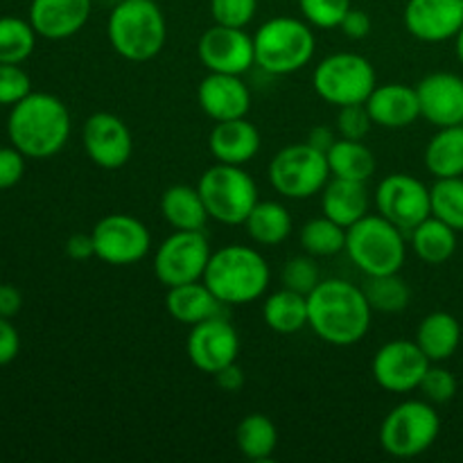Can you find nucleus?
Instances as JSON below:
<instances>
[{
	"mask_svg": "<svg viewBox=\"0 0 463 463\" xmlns=\"http://www.w3.org/2000/svg\"><path fill=\"white\" fill-rule=\"evenodd\" d=\"M461 125H463V122H461Z\"/></svg>",
	"mask_w": 463,
	"mask_h": 463,
	"instance_id": "nucleus-53",
	"label": "nucleus"
},
{
	"mask_svg": "<svg viewBox=\"0 0 463 463\" xmlns=\"http://www.w3.org/2000/svg\"><path fill=\"white\" fill-rule=\"evenodd\" d=\"M344 253L364 276L398 274L407 258L405 231L380 213H369L346 229Z\"/></svg>",
	"mask_w": 463,
	"mask_h": 463,
	"instance_id": "nucleus-6",
	"label": "nucleus"
},
{
	"mask_svg": "<svg viewBox=\"0 0 463 463\" xmlns=\"http://www.w3.org/2000/svg\"><path fill=\"white\" fill-rule=\"evenodd\" d=\"M256 12L258 0H211V16L217 25L247 27Z\"/></svg>",
	"mask_w": 463,
	"mask_h": 463,
	"instance_id": "nucleus-41",
	"label": "nucleus"
},
{
	"mask_svg": "<svg viewBox=\"0 0 463 463\" xmlns=\"http://www.w3.org/2000/svg\"><path fill=\"white\" fill-rule=\"evenodd\" d=\"M21 307H23L21 289L14 288V285L9 283H0V317L14 319V317L21 312Z\"/></svg>",
	"mask_w": 463,
	"mask_h": 463,
	"instance_id": "nucleus-49",
	"label": "nucleus"
},
{
	"mask_svg": "<svg viewBox=\"0 0 463 463\" xmlns=\"http://www.w3.org/2000/svg\"><path fill=\"white\" fill-rule=\"evenodd\" d=\"M321 211H324L326 217L348 229L357 220L369 215V190H366V184L330 176V181L321 190Z\"/></svg>",
	"mask_w": 463,
	"mask_h": 463,
	"instance_id": "nucleus-25",
	"label": "nucleus"
},
{
	"mask_svg": "<svg viewBox=\"0 0 463 463\" xmlns=\"http://www.w3.org/2000/svg\"><path fill=\"white\" fill-rule=\"evenodd\" d=\"M25 154L14 145L0 147V190H9L25 175Z\"/></svg>",
	"mask_w": 463,
	"mask_h": 463,
	"instance_id": "nucleus-44",
	"label": "nucleus"
},
{
	"mask_svg": "<svg viewBox=\"0 0 463 463\" xmlns=\"http://www.w3.org/2000/svg\"><path fill=\"white\" fill-rule=\"evenodd\" d=\"M410 235L416 258L423 260L425 265H443L455 256L457 231L439 217L430 215L414 231H410Z\"/></svg>",
	"mask_w": 463,
	"mask_h": 463,
	"instance_id": "nucleus-31",
	"label": "nucleus"
},
{
	"mask_svg": "<svg viewBox=\"0 0 463 463\" xmlns=\"http://www.w3.org/2000/svg\"><path fill=\"white\" fill-rule=\"evenodd\" d=\"M213 256L203 231H172L154 251V276L165 288L202 280Z\"/></svg>",
	"mask_w": 463,
	"mask_h": 463,
	"instance_id": "nucleus-11",
	"label": "nucleus"
},
{
	"mask_svg": "<svg viewBox=\"0 0 463 463\" xmlns=\"http://www.w3.org/2000/svg\"><path fill=\"white\" fill-rule=\"evenodd\" d=\"M197 104L213 122L247 118L251 111V90L242 75L208 72L197 86Z\"/></svg>",
	"mask_w": 463,
	"mask_h": 463,
	"instance_id": "nucleus-20",
	"label": "nucleus"
},
{
	"mask_svg": "<svg viewBox=\"0 0 463 463\" xmlns=\"http://www.w3.org/2000/svg\"><path fill=\"white\" fill-rule=\"evenodd\" d=\"M371 317L364 289L344 279H324L307 294V328L330 346L360 344L371 330Z\"/></svg>",
	"mask_w": 463,
	"mask_h": 463,
	"instance_id": "nucleus-1",
	"label": "nucleus"
},
{
	"mask_svg": "<svg viewBox=\"0 0 463 463\" xmlns=\"http://www.w3.org/2000/svg\"><path fill=\"white\" fill-rule=\"evenodd\" d=\"M202 280L224 306L238 307L265 297L271 271L258 249L247 244H226L213 251Z\"/></svg>",
	"mask_w": 463,
	"mask_h": 463,
	"instance_id": "nucleus-3",
	"label": "nucleus"
},
{
	"mask_svg": "<svg viewBox=\"0 0 463 463\" xmlns=\"http://www.w3.org/2000/svg\"><path fill=\"white\" fill-rule=\"evenodd\" d=\"M269 184L283 199L301 202L321 194L330 181L328 156L310 143H294L279 149L269 161Z\"/></svg>",
	"mask_w": 463,
	"mask_h": 463,
	"instance_id": "nucleus-10",
	"label": "nucleus"
},
{
	"mask_svg": "<svg viewBox=\"0 0 463 463\" xmlns=\"http://www.w3.org/2000/svg\"><path fill=\"white\" fill-rule=\"evenodd\" d=\"M298 242L315 258H333L346 249V229L330 217H312L298 231Z\"/></svg>",
	"mask_w": 463,
	"mask_h": 463,
	"instance_id": "nucleus-34",
	"label": "nucleus"
},
{
	"mask_svg": "<svg viewBox=\"0 0 463 463\" xmlns=\"http://www.w3.org/2000/svg\"><path fill=\"white\" fill-rule=\"evenodd\" d=\"M256 66L267 75H292L303 71L317 52L315 27L306 18L274 16L253 34Z\"/></svg>",
	"mask_w": 463,
	"mask_h": 463,
	"instance_id": "nucleus-5",
	"label": "nucleus"
},
{
	"mask_svg": "<svg viewBox=\"0 0 463 463\" xmlns=\"http://www.w3.org/2000/svg\"><path fill=\"white\" fill-rule=\"evenodd\" d=\"M262 147V136L258 127L247 118L215 122L208 134V152L215 163L247 165L258 156Z\"/></svg>",
	"mask_w": 463,
	"mask_h": 463,
	"instance_id": "nucleus-23",
	"label": "nucleus"
},
{
	"mask_svg": "<svg viewBox=\"0 0 463 463\" xmlns=\"http://www.w3.org/2000/svg\"><path fill=\"white\" fill-rule=\"evenodd\" d=\"M455 52H457V59H459L461 66H463V25H461V30L457 32V36H455Z\"/></svg>",
	"mask_w": 463,
	"mask_h": 463,
	"instance_id": "nucleus-51",
	"label": "nucleus"
},
{
	"mask_svg": "<svg viewBox=\"0 0 463 463\" xmlns=\"http://www.w3.org/2000/svg\"><path fill=\"white\" fill-rule=\"evenodd\" d=\"M405 30L423 43L455 39L463 25V0H407Z\"/></svg>",
	"mask_w": 463,
	"mask_h": 463,
	"instance_id": "nucleus-18",
	"label": "nucleus"
},
{
	"mask_svg": "<svg viewBox=\"0 0 463 463\" xmlns=\"http://www.w3.org/2000/svg\"><path fill=\"white\" fill-rule=\"evenodd\" d=\"M371 127H373V120H371L364 104H348V107H339L337 120H335V129H337L339 138L364 140L366 136H369Z\"/></svg>",
	"mask_w": 463,
	"mask_h": 463,
	"instance_id": "nucleus-43",
	"label": "nucleus"
},
{
	"mask_svg": "<svg viewBox=\"0 0 463 463\" xmlns=\"http://www.w3.org/2000/svg\"><path fill=\"white\" fill-rule=\"evenodd\" d=\"M262 321L279 335H297L307 326V297L280 288L262 301Z\"/></svg>",
	"mask_w": 463,
	"mask_h": 463,
	"instance_id": "nucleus-29",
	"label": "nucleus"
},
{
	"mask_svg": "<svg viewBox=\"0 0 463 463\" xmlns=\"http://www.w3.org/2000/svg\"><path fill=\"white\" fill-rule=\"evenodd\" d=\"M95 258L111 267H129L149 256L154 242L147 224L125 213H111L90 229Z\"/></svg>",
	"mask_w": 463,
	"mask_h": 463,
	"instance_id": "nucleus-12",
	"label": "nucleus"
},
{
	"mask_svg": "<svg viewBox=\"0 0 463 463\" xmlns=\"http://www.w3.org/2000/svg\"><path fill=\"white\" fill-rule=\"evenodd\" d=\"M244 231L258 247H279L292 235L294 222L288 206L280 202H258L244 220Z\"/></svg>",
	"mask_w": 463,
	"mask_h": 463,
	"instance_id": "nucleus-28",
	"label": "nucleus"
},
{
	"mask_svg": "<svg viewBox=\"0 0 463 463\" xmlns=\"http://www.w3.org/2000/svg\"><path fill=\"white\" fill-rule=\"evenodd\" d=\"M18 353H21V335H18L12 319L0 317V366L12 364Z\"/></svg>",
	"mask_w": 463,
	"mask_h": 463,
	"instance_id": "nucleus-45",
	"label": "nucleus"
},
{
	"mask_svg": "<svg viewBox=\"0 0 463 463\" xmlns=\"http://www.w3.org/2000/svg\"><path fill=\"white\" fill-rule=\"evenodd\" d=\"M30 93L32 80L21 63H0V107L12 109Z\"/></svg>",
	"mask_w": 463,
	"mask_h": 463,
	"instance_id": "nucleus-42",
	"label": "nucleus"
},
{
	"mask_svg": "<svg viewBox=\"0 0 463 463\" xmlns=\"http://www.w3.org/2000/svg\"><path fill=\"white\" fill-rule=\"evenodd\" d=\"M107 39L127 61H149L165 48V14L156 0H122L109 14Z\"/></svg>",
	"mask_w": 463,
	"mask_h": 463,
	"instance_id": "nucleus-4",
	"label": "nucleus"
},
{
	"mask_svg": "<svg viewBox=\"0 0 463 463\" xmlns=\"http://www.w3.org/2000/svg\"><path fill=\"white\" fill-rule=\"evenodd\" d=\"M98 3H102V5H111V7H116L118 3H122V0H98Z\"/></svg>",
	"mask_w": 463,
	"mask_h": 463,
	"instance_id": "nucleus-52",
	"label": "nucleus"
},
{
	"mask_svg": "<svg viewBox=\"0 0 463 463\" xmlns=\"http://www.w3.org/2000/svg\"><path fill=\"white\" fill-rule=\"evenodd\" d=\"M213 378H215L217 387H220L222 392H226V393L242 392L244 384H247V375H244L242 366H240L238 362H233V364L220 369L215 375H213Z\"/></svg>",
	"mask_w": 463,
	"mask_h": 463,
	"instance_id": "nucleus-47",
	"label": "nucleus"
},
{
	"mask_svg": "<svg viewBox=\"0 0 463 463\" xmlns=\"http://www.w3.org/2000/svg\"><path fill=\"white\" fill-rule=\"evenodd\" d=\"M430 197L432 215L452 226L457 233H463V176L437 179L430 188Z\"/></svg>",
	"mask_w": 463,
	"mask_h": 463,
	"instance_id": "nucleus-37",
	"label": "nucleus"
},
{
	"mask_svg": "<svg viewBox=\"0 0 463 463\" xmlns=\"http://www.w3.org/2000/svg\"><path fill=\"white\" fill-rule=\"evenodd\" d=\"M93 0H32L27 21L48 41H63L84 30Z\"/></svg>",
	"mask_w": 463,
	"mask_h": 463,
	"instance_id": "nucleus-21",
	"label": "nucleus"
},
{
	"mask_svg": "<svg viewBox=\"0 0 463 463\" xmlns=\"http://www.w3.org/2000/svg\"><path fill=\"white\" fill-rule=\"evenodd\" d=\"M432 362L425 357L414 339H393L380 346L371 360V373L380 389L389 393L416 392Z\"/></svg>",
	"mask_w": 463,
	"mask_h": 463,
	"instance_id": "nucleus-14",
	"label": "nucleus"
},
{
	"mask_svg": "<svg viewBox=\"0 0 463 463\" xmlns=\"http://www.w3.org/2000/svg\"><path fill=\"white\" fill-rule=\"evenodd\" d=\"M441 432V416L432 402L405 401L393 407L380 425V446L389 457L414 459L437 443Z\"/></svg>",
	"mask_w": 463,
	"mask_h": 463,
	"instance_id": "nucleus-8",
	"label": "nucleus"
},
{
	"mask_svg": "<svg viewBox=\"0 0 463 463\" xmlns=\"http://www.w3.org/2000/svg\"><path fill=\"white\" fill-rule=\"evenodd\" d=\"M414 342L432 364L448 362L461 344V326L450 312H430L416 328Z\"/></svg>",
	"mask_w": 463,
	"mask_h": 463,
	"instance_id": "nucleus-26",
	"label": "nucleus"
},
{
	"mask_svg": "<svg viewBox=\"0 0 463 463\" xmlns=\"http://www.w3.org/2000/svg\"><path fill=\"white\" fill-rule=\"evenodd\" d=\"M71 111L52 93L32 90L16 102L7 118V136L27 158L43 161L66 147L71 138Z\"/></svg>",
	"mask_w": 463,
	"mask_h": 463,
	"instance_id": "nucleus-2",
	"label": "nucleus"
},
{
	"mask_svg": "<svg viewBox=\"0 0 463 463\" xmlns=\"http://www.w3.org/2000/svg\"><path fill=\"white\" fill-rule=\"evenodd\" d=\"M351 7V0H298L301 18L317 30H337Z\"/></svg>",
	"mask_w": 463,
	"mask_h": 463,
	"instance_id": "nucleus-39",
	"label": "nucleus"
},
{
	"mask_svg": "<svg viewBox=\"0 0 463 463\" xmlns=\"http://www.w3.org/2000/svg\"><path fill=\"white\" fill-rule=\"evenodd\" d=\"M378 86L373 63L357 52H333L312 71V89L330 107L364 104Z\"/></svg>",
	"mask_w": 463,
	"mask_h": 463,
	"instance_id": "nucleus-9",
	"label": "nucleus"
},
{
	"mask_svg": "<svg viewBox=\"0 0 463 463\" xmlns=\"http://www.w3.org/2000/svg\"><path fill=\"white\" fill-rule=\"evenodd\" d=\"M208 217L217 224L242 226L260 197L253 176L244 165L215 163L197 181Z\"/></svg>",
	"mask_w": 463,
	"mask_h": 463,
	"instance_id": "nucleus-7",
	"label": "nucleus"
},
{
	"mask_svg": "<svg viewBox=\"0 0 463 463\" xmlns=\"http://www.w3.org/2000/svg\"><path fill=\"white\" fill-rule=\"evenodd\" d=\"M197 54L208 72L244 75L256 66L253 36L244 27H226L215 23L199 36Z\"/></svg>",
	"mask_w": 463,
	"mask_h": 463,
	"instance_id": "nucleus-17",
	"label": "nucleus"
},
{
	"mask_svg": "<svg viewBox=\"0 0 463 463\" xmlns=\"http://www.w3.org/2000/svg\"><path fill=\"white\" fill-rule=\"evenodd\" d=\"M375 206L380 215L387 217L405 233L414 231L420 222L432 215L430 188L407 172L389 175L380 181L375 190Z\"/></svg>",
	"mask_w": 463,
	"mask_h": 463,
	"instance_id": "nucleus-13",
	"label": "nucleus"
},
{
	"mask_svg": "<svg viewBox=\"0 0 463 463\" xmlns=\"http://www.w3.org/2000/svg\"><path fill=\"white\" fill-rule=\"evenodd\" d=\"M419 392L432 405H446L457 396V378L439 364H430L428 373L420 380Z\"/></svg>",
	"mask_w": 463,
	"mask_h": 463,
	"instance_id": "nucleus-40",
	"label": "nucleus"
},
{
	"mask_svg": "<svg viewBox=\"0 0 463 463\" xmlns=\"http://www.w3.org/2000/svg\"><path fill=\"white\" fill-rule=\"evenodd\" d=\"M337 138H339L337 129H333V127L319 125V127H315V129H312L310 134H307L306 143H310L312 147L319 149V152L328 154V149L333 147L335 143H337Z\"/></svg>",
	"mask_w": 463,
	"mask_h": 463,
	"instance_id": "nucleus-50",
	"label": "nucleus"
},
{
	"mask_svg": "<svg viewBox=\"0 0 463 463\" xmlns=\"http://www.w3.org/2000/svg\"><path fill=\"white\" fill-rule=\"evenodd\" d=\"M364 289L366 298H369L373 312H383V315H398L405 310L411 301V289L407 280L402 279L401 271L398 274H384V276H364Z\"/></svg>",
	"mask_w": 463,
	"mask_h": 463,
	"instance_id": "nucleus-35",
	"label": "nucleus"
},
{
	"mask_svg": "<svg viewBox=\"0 0 463 463\" xmlns=\"http://www.w3.org/2000/svg\"><path fill=\"white\" fill-rule=\"evenodd\" d=\"M81 145L86 156L102 170H120L134 154V136L120 116L95 111L81 127Z\"/></svg>",
	"mask_w": 463,
	"mask_h": 463,
	"instance_id": "nucleus-16",
	"label": "nucleus"
},
{
	"mask_svg": "<svg viewBox=\"0 0 463 463\" xmlns=\"http://www.w3.org/2000/svg\"><path fill=\"white\" fill-rule=\"evenodd\" d=\"M328 167L330 176L337 179H351V181H366L375 175V154L371 147H366L364 140H351V138H337V143L328 149Z\"/></svg>",
	"mask_w": 463,
	"mask_h": 463,
	"instance_id": "nucleus-32",
	"label": "nucleus"
},
{
	"mask_svg": "<svg viewBox=\"0 0 463 463\" xmlns=\"http://www.w3.org/2000/svg\"><path fill=\"white\" fill-rule=\"evenodd\" d=\"M373 125L383 129H407L420 118L419 95L416 86L402 81L378 84L364 102Z\"/></svg>",
	"mask_w": 463,
	"mask_h": 463,
	"instance_id": "nucleus-22",
	"label": "nucleus"
},
{
	"mask_svg": "<svg viewBox=\"0 0 463 463\" xmlns=\"http://www.w3.org/2000/svg\"><path fill=\"white\" fill-rule=\"evenodd\" d=\"M224 303L211 292L203 280H193V283L176 285V288H167L165 294V310L176 324L193 326L202 324V321L211 319V317L222 315Z\"/></svg>",
	"mask_w": 463,
	"mask_h": 463,
	"instance_id": "nucleus-24",
	"label": "nucleus"
},
{
	"mask_svg": "<svg viewBox=\"0 0 463 463\" xmlns=\"http://www.w3.org/2000/svg\"><path fill=\"white\" fill-rule=\"evenodd\" d=\"M66 256L72 260H89L95 258V247L90 233H72L66 240Z\"/></svg>",
	"mask_w": 463,
	"mask_h": 463,
	"instance_id": "nucleus-48",
	"label": "nucleus"
},
{
	"mask_svg": "<svg viewBox=\"0 0 463 463\" xmlns=\"http://www.w3.org/2000/svg\"><path fill=\"white\" fill-rule=\"evenodd\" d=\"M235 443L244 459L267 461L279 448V430L265 414H247L235 428Z\"/></svg>",
	"mask_w": 463,
	"mask_h": 463,
	"instance_id": "nucleus-33",
	"label": "nucleus"
},
{
	"mask_svg": "<svg viewBox=\"0 0 463 463\" xmlns=\"http://www.w3.org/2000/svg\"><path fill=\"white\" fill-rule=\"evenodd\" d=\"M36 32L30 21L0 16V63H23L36 48Z\"/></svg>",
	"mask_w": 463,
	"mask_h": 463,
	"instance_id": "nucleus-36",
	"label": "nucleus"
},
{
	"mask_svg": "<svg viewBox=\"0 0 463 463\" xmlns=\"http://www.w3.org/2000/svg\"><path fill=\"white\" fill-rule=\"evenodd\" d=\"M371 27H373V23H371L369 14H366L364 9L351 7L348 9L346 16H344L339 30H342L348 39L360 41V39H366V36L371 34Z\"/></svg>",
	"mask_w": 463,
	"mask_h": 463,
	"instance_id": "nucleus-46",
	"label": "nucleus"
},
{
	"mask_svg": "<svg viewBox=\"0 0 463 463\" xmlns=\"http://www.w3.org/2000/svg\"><path fill=\"white\" fill-rule=\"evenodd\" d=\"M321 269L317 265V258L310 253H303V256L289 258L288 262L280 269V283L283 288L292 289L298 294H310L317 285L321 283Z\"/></svg>",
	"mask_w": 463,
	"mask_h": 463,
	"instance_id": "nucleus-38",
	"label": "nucleus"
},
{
	"mask_svg": "<svg viewBox=\"0 0 463 463\" xmlns=\"http://www.w3.org/2000/svg\"><path fill=\"white\" fill-rule=\"evenodd\" d=\"M185 355L194 369L215 375L220 369L238 362V330L224 315L211 317L190 328L188 339H185Z\"/></svg>",
	"mask_w": 463,
	"mask_h": 463,
	"instance_id": "nucleus-15",
	"label": "nucleus"
},
{
	"mask_svg": "<svg viewBox=\"0 0 463 463\" xmlns=\"http://www.w3.org/2000/svg\"><path fill=\"white\" fill-rule=\"evenodd\" d=\"M423 161L434 179L463 176V125L441 127L430 138Z\"/></svg>",
	"mask_w": 463,
	"mask_h": 463,
	"instance_id": "nucleus-30",
	"label": "nucleus"
},
{
	"mask_svg": "<svg viewBox=\"0 0 463 463\" xmlns=\"http://www.w3.org/2000/svg\"><path fill=\"white\" fill-rule=\"evenodd\" d=\"M420 118L434 125L455 127L463 122V77L455 72H430L416 84Z\"/></svg>",
	"mask_w": 463,
	"mask_h": 463,
	"instance_id": "nucleus-19",
	"label": "nucleus"
},
{
	"mask_svg": "<svg viewBox=\"0 0 463 463\" xmlns=\"http://www.w3.org/2000/svg\"><path fill=\"white\" fill-rule=\"evenodd\" d=\"M161 215L175 231H203L211 222L197 185L175 184L161 194Z\"/></svg>",
	"mask_w": 463,
	"mask_h": 463,
	"instance_id": "nucleus-27",
	"label": "nucleus"
}]
</instances>
